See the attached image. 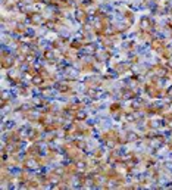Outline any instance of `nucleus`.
<instances>
[{
  "instance_id": "nucleus-15",
  "label": "nucleus",
  "mask_w": 172,
  "mask_h": 190,
  "mask_svg": "<svg viewBox=\"0 0 172 190\" xmlns=\"http://www.w3.org/2000/svg\"><path fill=\"white\" fill-rule=\"evenodd\" d=\"M86 116H87V115L84 114V112H81V111L75 114V118H77V119H81V121H83V119H86Z\"/></svg>"
},
{
  "instance_id": "nucleus-19",
  "label": "nucleus",
  "mask_w": 172,
  "mask_h": 190,
  "mask_svg": "<svg viewBox=\"0 0 172 190\" xmlns=\"http://www.w3.org/2000/svg\"><path fill=\"white\" fill-rule=\"evenodd\" d=\"M171 28H172V27H171Z\"/></svg>"
},
{
  "instance_id": "nucleus-8",
  "label": "nucleus",
  "mask_w": 172,
  "mask_h": 190,
  "mask_svg": "<svg viewBox=\"0 0 172 190\" xmlns=\"http://www.w3.org/2000/svg\"><path fill=\"white\" fill-rule=\"evenodd\" d=\"M56 88H57V91L65 93V91L69 90V84L68 83H59V84H56Z\"/></svg>"
},
{
  "instance_id": "nucleus-16",
  "label": "nucleus",
  "mask_w": 172,
  "mask_h": 190,
  "mask_svg": "<svg viewBox=\"0 0 172 190\" xmlns=\"http://www.w3.org/2000/svg\"><path fill=\"white\" fill-rule=\"evenodd\" d=\"M110 111H112V112H115V111H119V105H118V103H113V105L110 106Z\"/></svg>"
},
{
  "instance_id": "nucleus-11",
  "label": "nucleus",
  "mask_w": 172,
  "mask_h": 190,
  "mask_svg": "<svg viewBox=\"0 0 172 190\" xmlns=\"http://www.w3.org/2000/svg\"><path fill=\"white\" fill-rule=\"evenodd\" d=\"M31 81H33V84H36V86H41V84H43V77L37 74V75L34 77Z\"/></svg>"
},
{
  "instance_id": "nucleus-2",
  "label": "nucleus",
  "mask_w": 172,
  "mask_h": 190,
  "mask_svg": "<svg viewBox=\"0 0 172 190\" xmlns=\"http://www.w3.org/2000/svg\"><path fill=\"white\" fill-rule=\"evenodd\" d=\"M38 161H36L34 158H28V159H25L24 161V168H27V170H36V168H38Z\"/></svg>"
},
{
  "instance_id": "nucleus-3",
  "label": "nucleus",
  "mask_w": 172,
  "mask_h": 190,
  "mask_svg": "<svg viewBox=\"0 0 172 190\" xmlns=\"http://www.w3.org/2000/svg\"><path fill=\"white\" fill-rule=\"evenodd\" d=\"M152 21L149 19V18H141V21H140V28L143 30V31H149V30H152Z\"/></svg>"
},
{
  "instance_id": "nucleus-5",
  "label": "nucleus",
  "mask_w": 172,
  "mask_h": 190,
  "mask_svg": "<svg viewBox=\"0 0 172 190\" xmlns=\"http://www.w3.org/2000/svg\"><path fill=\"white\" fill-rule=\"evenodd\" d=\"M146 90H147V93H149L152 97H159V96H160V91H159L153 84H149V86L146 87Z\"/></svg>"
},
{
  "instance_id": "nucleus-17",
  "label": "nucleus",
  "mask_w": 172,
  "mask_h": 190,
  "mask_svg": "<svg viewBox=\"0 0 172 190\" xmlns=\"http://www.w3.org/2000/svg\"><path fill=\"white\" fill-rule=\"evenodd\" d=\"M27 186H28V187H37V186H38V183H37V181H30Z\"/></svg>"
},
{
  "instance_id": "nucleus-12",
  "label": "nucleus",
  "mask_w": 172,
  "mask_h": 190,
  "mask_svg": "<svg viewBox=\"0 0 172 190\" xmlns=\"http://www.w3.org/2000/svg\"><path fill=\"white\" fill-rule=\"evenodd\" d=\"M24 59H25V61H27L28 64H33V62L36 61V55H33V53H30V55H27V56H25Z\"/></svg>"
},
{
  "instance_id": "nucleus-6",
  "label": "nucleus",
  "mask_w": 172,
  "mask_h": 190,
  "mask_svg": "<svg viewBox=\"0 0 172 190\" xmlns=\"http://www.w3.org/2000/svg\"><path fill=\"white\" fill-rule=\"evenodd\" d=\"M150 44H152V49L153 50H163V43L159 38H153Z\"/></svg>"
},
{
  "instance_id": "nucleus-4",
  "label": "nucleus",
  "mask_w": 172,
  "mask_h": 190,
  "mask_svg": "<svg viewBox=\"0 0 172 190\" xmlns=\"http://www.w3.org/2000/svg\"><path fill=\"white\" fill-rule=\"evenodd\" d=\"M75 18H77V21L78 22H81V24H86L87 22V12L84 9H80V10H77V13H75Z\"/></svg>"
},
{
  "instance_id": "nucleus-13",
  "label": "nucleus",
  "mask_w": 172,
  "mask_h": 190,
  "mask_svg": "<svg viewBox=\"0 0 172 190\" xmlns=\"http://www.w3.org/2000/svg\"><path fill=\"white\" fill-rule=\"evenodd\" d=\"M122 97H125V99L134 97V91H132V90H124V96H122Z\"/></svg>"
},
{
  "instance_id": "nucleus-7",
  "label": "nucleus",
  "mask_w": 172,
  "mask_h": 190,
  "mask_svg": "<svg viewBox=\"0 0 172 190\" xmlns=\"http://www.w3.org/2000/svg\"><path fill=\"white\" fill-rule=\"evenodd\" d=\"M28 15H30L31 22H33L34 25H38V24H41V22H43V18H41V15H40V13H28Z\"/></svg>"
},
{
  "instance_id": "nucleus-10",
  "label": "nucleus",
  "mask_w": 172,
  "mask_h": 190,
  "mask_svg": "<svg viewBox=\"0 0 172 190\" xmlns=\"http://www.w3.org/2000/svg\"><path fill=\"white\" fill-rule=\"evenodd\" d=\"M137 119H138V114L137 112H129V114H127V121L132 122V121H137Z\"/></svg>"
},
{
  "instance_id": "nucleus-14",
  "label": "nucleus",
  "mask_w": 172,
  "mask_h": 190,
  "mask_svg": "<svg viewBox=\"0 0 172 190\" xmlns=\"http://www.w3.org/2000/svg\"><path fill=\"white\" fill-rule=\"evenodd\" d=\"M127 139H128V142H132V140H137V139H138V136H137L135 133L129 131L128 134H127Z\"/></svg>"
},
{
  "instance_id": "nucleus-1",
  "label": "nucleus",
  "mask_w": 172,
  "mask_h": 190,
  "mask_svg": "<svg viewBox=\"0 0 172 190\" xmlns=\"http://www.w3.org/2000/svg\"><path fill=\"white\" fill-rule=\"evenodd\" d=\"M13 64H15L13 58H12V56L6 58V52H3V53H1V66H3L4 69H7V68L13 66Z\"/></svg>"
},
{
  "instance_id": "nucleus-18",
  "label": "nucleus",
  "mask_w": 172,
  "mask_h": 190,
  "mask_svg": "<svg viewBox=\"0 0 172 190\" xmlns=\"http://www.w3.org/2000/svg\"><path fill=\"white\" fill-rule=\"evenodd\" d=\"M46 25H47L49 28H53V27H54V22H52V21H47V22H46Z\"/></svg>"
},
{
  "instance_id": "nucleus-9",
  "label": "nucleus",
  "mask_w": 172,
  "mask_h": 190,
  "mask_svg": "<svg viewBox=\"0 0 172 190\" xmlns=\"http://www.w3.org/2000/svg\"><path fill=\"white\" fill-rule=\"evenodd\" d=\"M44 59L49 61V62H54V53H53V50H46L44 52Z\"/></svg>"
}]
</instances>
